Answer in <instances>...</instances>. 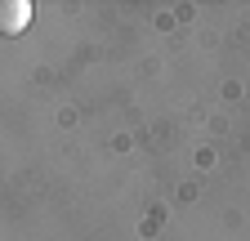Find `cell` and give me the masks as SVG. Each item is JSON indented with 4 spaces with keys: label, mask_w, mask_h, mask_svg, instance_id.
Here are the masks:
<instances>
[{
    "label": "cell",
    "mask_w": 250,
    "mask_h": 241,
    "mask_svg": "<svg viewBox=\"0 0 250 241\" xmlns=\"http://www.w3.org/2000/svg\"><path fill=\"white\" fill-rule=\"evenodd\" d=\"M27 22H31L27 0H0V36H18Z\"/></svg>",
    "instance_id": "obj_1"
}]
</instances>
